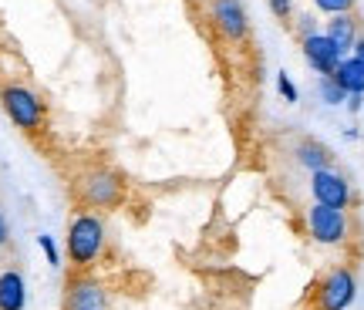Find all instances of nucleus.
<instances>
[{
  "label": "nucleus",
  "instance_id": "8",
  "mask_svg": "<svg viewBox=\"0 0 364 310\" xmlns=\"http://www.w3.org/2000/svg\"><path fill=\"white\" fill-rule=\"evenodd\" d=\"M311 196L314 203L331 209H351L354 203V189L348 176H341L338 169H321V172H311Z\"/></svg>",
  "mask_w": 364,
  "mask_h": 310
},
{
  "label": "nucleus",
  "instance_id": "16",
  "mask_svg": "<svg viewBox=\"0 0 364 310\" xmlns=\"http://www.w3.org/2000/svg\"><path fill=\"white\" fill-rule=\"evenodd\" d=\"M277 91H280V98H284L287 105H297L300 102V91H297V85L290 81V75H287V71H280V75H277Z\"/></svg>",
  "mask_w": 364,
  "mask_h": 310
},
{
  "label": "nucleus",
  "instance_id": "22",
  "mask_svg": "<svg viewBox=\"0 0 364 310\" xmlns=\"http://www.w3.org/2000/svg\"><path fill=\"white\" fill-rule=\"evenodd\" d=\"M354 58H358V61H361V65H364V34H361V38H358V44H354Z\"/></svg>",
  "mask_w": 364,
  "mask_h": 310
},
{
  "label": "nucleus",
  "instance_id": "6",
  "mask_svg": "<svg viewBox=\"0 0 364 310\" xmlns=\"http://www.w3.org/2000/svg\"><path fill=\"white\" fill-rule=\"evenodd\" d=\"M108 287L102 277H95L91 270H75L65 284V304L61 310H108Z\"/></svg>",
  "mask_w": 364,
  "mask_h": 310
},
{
  "label": "nucleus",
  "instance_id": "10",
  "mask_svg": "<svg viewBox=\"0 0 364 310\" xmlns=\"http://www.w3.org/2000/svg\"><path fill=\"white\" fill-rule=\"evenodd\" d=\"M327 38L334 41V48H338L344 58L354 51V44L361 38V24H358V17L354 14H338V17H327V24L321 27Z\"/></svg>",
  "mask_w": 364,
  "mask_h": 310
},
{
  "label": "nucleus",
  "instance_id": "7",
  "mask_svg": "<svg viewBox=\"0 0 364 310\" xmlns=\"http://www.w3.org/2000/svg\"><path fill=\"white\" fill-rule=\"evenodd\" d=\"M209 21L230 44H243L250 38V14L243 0H209Z\"/></svg>",
  "mask_w": 364,
  "mask_h": 310
},
{
  "label": "nucleus",
  "instance_id": "20",
  "mask_svg": "<svg viewBox=\"0 0 364 310\" xmlns=\"http://www.w3.org/2000/svg\"><path fill=\"white\" fill-rule=\"evenodd\" d=\"M11 243V223H7V216H4V209H0V250Z\"/></svg>",
  "mask_w": 364,
  "mask_h": 310
},
{
  "label": "nucleus",
  "instance_id": "4",
  "mask_svg": "<svg viewBox=\"0 0 364 310\" xmlns=\"http://www.w3.org/2000/svg\"><path fill=\"white\" fill-rule=\"evenodd\" d=\"M304 223H307V236L317 246H344L351 240V216H348V209H331L314 203L304 213Z\"/></svg>",
  "mask_w": 364,
  "mask_h": 310
},
{
  "label": "nucleus",
  "instance_id": "12",
  "mask_svg": "<svg viewBox=\"0 0 364 310\" xmlns=\"http://www.w3.org/2000/svg\"><path fill=\"white\" fill-rule=\"evenodd\" d=\"M294 155H297V162L307 169V172H321V169L334 166V152H331L324 142H317V139H304V142H297Z\"/></svg>",
  "mask_w": 364,
  "mask_h": 310
},
{
  "label": "nucleus",
  "instance_id": "11",
  "mask_svg": "<svg viewBox=\"0 0 364 310\" xmlns=\"http://www.w3.org/2000/svg\"><path fill=\"white\" fill-rule=\"evenodd\" d=\"M27 307V280L21 270L0 273V310H24Z\"/></svg>",
  "mask_w": 364,
  "mask_h": 310
},
{
  "label": "nucleus",
  "instance_id": "9",
  "mask_svg": "<svg viewBox=\"0 0 364 310\" xmlns=\"http://www.w3.org/2000/svg\"><path fill=\"white\" fill-rule=\"evenodd\" d=\"M300 54H304L307 68H311L317 78L334 75L338 65L344 61V54L334 48V41L327 38L324 31H317V34H311V38H300Z\"/></svg>",
  "mask_w": 364,
  "mask_h": 310
},
{
  "label": "nucleus",
  "instance_id": "17",
  "mask_svg": "<svg viewBox=\"0 0 364 310\" xmlns=\"http://www.w3.org/2000/svg\"><path fill=\"white\" fill-rule=\"evenodd\" d=\"M38 246L44 250V257H48V263H51V267H61V250H58V243H54V236L41 232V236H38Z\"/></svg>",
  "mask_w": 364,
  "mask_h": 310
},
{
  "label": "nucleus",
  "instance_id": "14",
  "mask_svg": "<svg viewBox=\"0 0 364 310\" xmlns=\"http://www.w3.org/2000/svg\"><path fill=\"white\" fill-rule=\"evenodd\" d=\"M317 95H321V102H324L327 108H338V105L348 102V91H344L338 81H334V75L317 78Z\"/></svg>",
  "mask_w": 364,
  "mask_h": 310
},
{
  "label": "nucleus",
  "instance_id": "3",
  "mask_svg": "<svg viewBox=\"0 0 364 310\" xmlns=\"http://www.w3.org/2000/svg\"><path fill=\"white\" fill-rule=\"evenodd\" d=\"M0 105H4V115L11 118L21 132H41L44 129V118H48V108L38 95L24 85H4L0 88Z\"/></svg>",
  "mask_w": 364,
  "mask_h": 310
},
{
  "label": "nucleus",
  "instance_id": "21",
  "mask_svg": "<svg viewBox=\"0 0 364 310\" xmlns=\"http://www.w3.org/2000/svg\"><path fill=\"white\" fill-rule=\"evenodd\" d=\"M344 108L351 112V115H358L364 108V95H348V102H344Z\"/></svg>",
  "mask_w": 364,
  "mask_h": 310
},
{
  "label": "nucleus",
  "instance_id": "5",
  "mask_svg": "<svg viewBox=\"0 0 364 310\" xmlns=\"http://www.w3.org/2000/svg\"><path fill=\"white\" fill-rule=\"evenodd\" d=\"M358 297V277L351 267H331L317 280L314 290V310H348Z\"/></svg>",
  "mask_w": 364,
  "mask_h": 310
},
{
  "label": "nucleus",
  "instance_id": "15",
  "mask_svg": "<svg viewBox=\"0 0 364 310\" xmlns=\"http://www.w3.org/2000/svg\"><path fill=\"white\" fill-rule=\"evenodd\" d=\"M314 11H321L324 17H338V14H354L358 0H311Z\"/></svg>",
  "mask_w": 364,
  "mask_h": 310
},
{
  "label": "nucleus",
  "instance_id": "13",
  "mask_svg": "<svg viewBox=\"0 0 364 310\" xmlns=\"http://www.w3.org/2000/svg\"><path fill=\"white\" fill-rule=\"evenodd\" d=\"M334 81H338L348 95H364V65L354 54H348L338 65V71H334Z\"/></svg>",
  "mask_w": 364,
  "mask_h": 310
},
{
  "label": "nucleus",
  "instance_id": "18",
  "mask_svg": "<svg viewBox=\"0 0 364 310\" xmlns=\"http://www.w3.org/2000/svg\"><path fill=\"white\" fill-rule=\"evenodd\" d=\"M267 7H270V14L277 21H284V24L294 21V0H267Z\"/></svg>",
  "mask_w": 364,
  "mask_h": 310
},
{
  "label": "nucleus",
  "instance_id": "19",
  "mask_svg": "<svg viewBox=\"0 0 364 310\" xmlns=\"http://www.w3.org/2000/svg\"><path fill=\"white\" fill-rule=\"evenodd\" d=\"M294 27H297V38H311V34L321 31V24H317L314 14H300V17H294Z\"/></svg>",
  "mask_w": 364,
  "mask_h": 310
},
{
  "label": "nucleus",
  "instance_id": "2",
  "mask_svg": "<svg viewBox=\"0 0 364 310\" xmlns=\"http://www.w3.org/2000/svg\"><path fill=\"white\" fill-rule=\"evenodd\" d=\"M78 199L88 209H118L125 203V182L112 169L95 166L78 176Z\"/></svg>",
  "mask_w": 364,
  "mask_h": 310
},
{
  "label": "nucleus",
  "instance_id": "1",
  "mask_svg": "<svg viewBox=\"0 0 364 310\" xmlns=\"http://www.w3.org/2000/svg\"><path fill=\"white\" fill-rule=\"evenodd\" d=\"M105 243H108V226L98 213L91 209H81L68 220V232H65V253L71 260L75 270H91L105 253Z\"/></svg>",
  "mask_w": 364,
  "mask_h": 310
}]
</instances>
